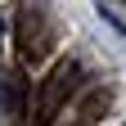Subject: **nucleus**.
<instances>
[{
  "label": "nucleus",
  "instance_id": "f03ea898",
  "mask_svg": "<svg viewBox=\"0 0 126 126\" xmlns=\"http://www.w3.org/2000/svg\"><path fill=\"white\" fill-rule=\"evenodd\" d=\"M0 32H5V23H0Z\"/></svg>",
  "mask_w": 126,
  "mask_h": 126
},
{
  "label": "nucleus",
  "instance_id": "f257e3e1",
  "mask_svg": "<svg viewBox=\"0 0 126 126\" xmlns=\"http://www.w3.org/2000/svg\"><path fill=\"white\" fill-rule=\"evenodd\" d=\"M18 104H23V81L18 77H5V81H0V113L18 117Z\"/></svg>",
  "mask_w": 126,
  "mask_h": 126
}]
</instances>
